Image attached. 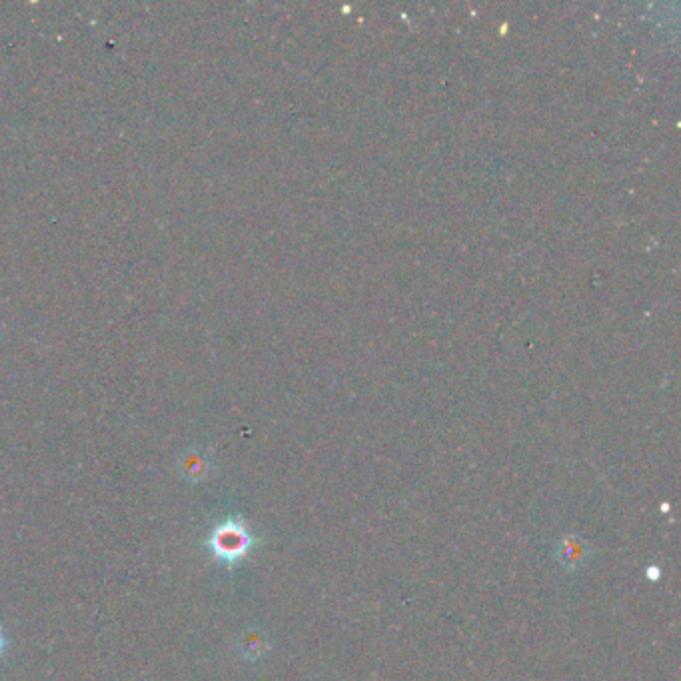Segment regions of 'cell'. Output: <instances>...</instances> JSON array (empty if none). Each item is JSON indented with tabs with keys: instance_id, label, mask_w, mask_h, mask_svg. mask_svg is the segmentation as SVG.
<instances>
[{
	"instance_id": "3",
	"label": "cell",
	"mask_w": 681,
	"mask_h": 681,
	"mask_svg": "<svg viewBox=\"0 0 681 681\" xmlns=\"http://www.w3.org/2000/svg\"><path fill=\"white\" fill-rule=\"evenodd\" d=\"M178 474L190 484H202L212 474V460L202 450H188L178 458Z\"/></svg>"
},
{
	"instance_id": "5",
	"label": "cell",
	"mask_w": 681,
	"mask_h": 681,
	"mask_svg": "<svg viewBox=\"0 0 681 681\" xmlns=\"http://www.w3.org/2000/svg\"><path fill=\"white\" fill-rule=\"evenodd\" d=\"M6 648H8V640H6V634H4V630L0 628V658L4 656Z\"/></svg>"
},
{
	"instance_id": "4",
	"label": "cell",
	"mask_w": 681,
	"mask_h": 681,
	"mask_svg": "<svg viewBox=\"0 0 681 681\" xmlns=\"http://www.w3.org/2000/svg\"><path fill=\"white\" fill-rule=\"evenodd\" d=\"M270 650L268 636L258 628H248L238 638V652L248 662H258Z\"/></svg>"
},
{
	"instance_id": "2",
	"label": "cell",
	"mask_w": 681,
	"mask_h": 681,
	"mask_svg": "<svg viewBox=\"0 0 681 681\" xmlns=\"http://www.w3.org/2000/svg\"><path fill=\"white\" fill-rule=\"evenodd\" d=\"M590 556H592L590 546L580 536H566L564 540H560L556 548V558L560 566L568 572L580 570L584 564H588Z\"/></svg>"
},
{
	"instance_id": "1",
	"label": "cell",
	"mask_w": 681,
	"mask_h": 681,
	"mask_svg": "<svg viewBox=\"0 0 681 681\" xmlns=\"http://www.w3.org/2000/svg\"><path fill=\"white\" fill-rule=\"evenodd\" d=\"M258 544L256 536L248 530L242 518H226L210 532L206 548L212 558L232 568L248 558L252 548Z\"/></svg>"
}]
</instances>
